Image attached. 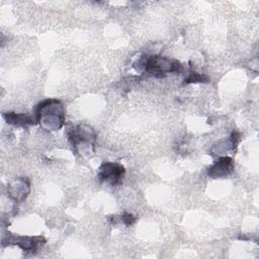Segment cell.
<instances>
[{"instance_id": "6da1fadb", "label": "cell", "mask_w": 259, "mask_h": 259, "mask_svg": "<svg viewBox=\"0 0 259 259\" xmlns=\"http://www.w3.org/2000/svg\"><path fill=\"white\" fill-rule=\"evenodd\" d=\"M35 119L45 130L58 131L65 121L63 104L57 99L44 100L36 107Z\"/></svg>"}, {"instance_id": "7a4b0ae2", "label": "cell", "mask_w": 259, "mask_h": 259, "mask_svg": "<svg viewBox=\"0 0 259 259\" xmlns=\"http://www.w3.org/2000/svg\"><path fill=\"white\" fill-rule=\"evenodd\" d=\"M137 71L155 77H164L169 73H176L182 70V65L175 61L161 56H142L135 65Z\"/></svg>"}, {"instance_id": "3957f363", "label": "cell", "mask_w": 259, "mask_h": 259, "mask_svg": "<svg viewBox=\"0 0 259 259\" xmlns=\"http://www.w3.org/2000/svg\"><path fill=\"white\" fill-rule=\"evenodd\" d=\"M68 138L72 147L82 153L84 149L89 150L90 147H93L95 134L91 127L85 125H77L69 130Z\"/></svg>"}, {"instance_id": "277c9868", "label": "cell", "mask_w": 259, "mask_h": 259, "mask_svg": "<svg viewBox=\"0 0 259 259\" xmlns=\"http://www.w3.org/2000/svg\"><path fill=\"white\" fill-rule=\"evenodd\" d=\"M125 170L123 166L118 163L104 162L100 167L97 178L101 182L109 183L111 186H116L122 182Z\"/></svg>"}, {"instance_id": "5b68a950", "label": "cell", "mask_w": 259, "mask_h": 259, "mask_svg": "<svg viewBox=\"0 0 259 259\" xmlns=\"http://www.w3.org/2000/svg\"><path fill=\"white\" fill-rule=\"evenodd\" d=\"M46 243V240L42 237H9L8 244L17 245L23 251L26 252H35Z\"/></svg>"}, {"instance_id": "8992f818", "label": "cell", "mask_w": 259, "mask_h": 259, "mask_svg": "<svg viewBox=\"0 0 259 259\" xmlns=\"http://www.w3.org/2000/svg\"><path fill=\"white\" fill-rule=\"evenodd\" d=\"M234 170L233 160L230 157H221L208 168V175L212 178L228 176Z\"/></svg>"}, {"instance_id": "52a82bcc", "label": "cell", "mask_w": 259, "mask_h": 259, "mask_svg": "<svg viewBox=\"0 0 259 259\" xmlns=\"http://www.w3.org/2000/svg\"><path fill=\"white\" fill-rule=\"evenodd\" d=\"M29 190V182L25 179L15 180L8 186L9 196L15 201H22L25 199Z\"/></svg>"}, {"instance_id": "ba28073f", "label": "cell", "mask_w": 259, "mask_h": 259, "mask_svg": "<svg viewBox=\"0 0 259 259\" xmlns=\"http://www.w3.org/2000/svg\"><path fill=\"white\" fill-rule=\"evenodd\" d=\"M5 120L7 123L15 125V126H26L28 124H34L36 121L31 116L24 114V113H14V112H7L4 115Z\"/></svg>"}, {"instance_id": "9c48e42d", "label": "cell", "mask_w": 259, "mask_h": 259, "mask_svg": "<svg viewBox=\"0 0 259 259\" xmlns=\"http://www.w3.org/2000/svg\"><path fill=\"white\" fill-rule=\"evenodd\" d=\"M207 81V78L204 77L203 75H200L196 72H191L189 73L188 77L185 78V84H188V83H193V82H206Z\"/></svg>"}, {"instance_id": "30bf717a", "label": "cell", "mask_w": 259, "mask_h": 259, "mask_svg": "<svg viewBox=\"0 0 259 259\" xmlns=\"http://www.w3.org/2000/svg\"><path fill=\"white\" fill-rule=\"evenodd\" d=\"M121 221L123 224H125L126 226H131L135 223L136 221V218L134 215H132L131 213H127V212H124L122 215H121Z\"/></svg>"}]
</instances>
